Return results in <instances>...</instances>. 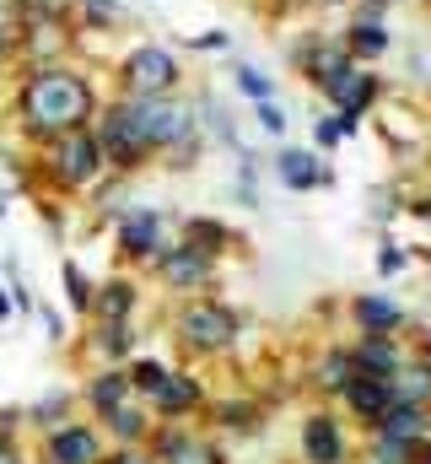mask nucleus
Segmentation results:
<instances>
[{
  "label": "nucleus",
  "instance_id": "1",
  "mask_svg": "<svg viewBox=\"0 0 431 464\" xmlns=\"http://www.w3.org/2000/svg\"><path fill=\"white\" fill-rule=\"evenodd\" d=\"M22 109L33 119V130H65L71 135V130H81V119L92 114V92H87V82H76L65 71H43V76H33Z\"/></svg>",
  "mask_w": 431,
  "mask_h": 464
},
{
  "label": "nucleus",
  "instance_id": "2",
  "mask_svg": "<svg viewBox=\"0 0 431 464\" xmlns=\"http://www.w3.org/2000/svg\"><path fill=\"white\" fill-rule=\"evenodd\" d=\"M129 124H135V135H140V146H168V140H178L184 135V109L178 103H162V98H140L135 109H124Z\"/></svg>",
  "mask_w": 431,
  "mask_h": 464
},
{
  "label": "nucleus",
  "instance_id": "3",
  "mask_svg": "<svg viewBox=\"0 0 431 464\" xmlns=\"http://www.w3.org/2000/svg\"><path fill=\"white\" fill-rule=\"evenodd\" d=\"M173 76H178V65H173V54H162V49H135L129 65H124V82H129L135 98H157V92H168Z\"/></svg>",
  "mask_w": 431,
  "mask_h": 464
},
{
  "label": "nucleus",
  "instance_id": "4",
  "mask_svg": "<svg viewBox=\"0 0 431 464\" xmlns=\"http://www.w3.org/2000/svg\"><path fill=\"white\" fill-rule=\"evenodd\" d=\"M98 157H103V146H98L92 135H81V130H71V135L60 140V173H65L71 184L92 179V173H98Z\"/></svg>",
  "mask_w": 431,
  "mask_h": 464
},
{
  "label": "nucleus",
  "instance_id": "5",
  "mask_svg": "<svg viewBox=\"0 0 431 464\" xmlns=\"http://www.w3.org/2000/svg\"><path fill=\"white\" fill-rule=\"evenodd\" d=\"M184 335L195 346H226L232 341V314H221L216 303H200V308L184 314Z\"/></svg>",
  "mask_w": 431,
  "mask_h": 464
},
{
  "label": "nucleus",
  "instance_id": "6",
  "mask_svg": "<svg viewBox=\"0 0 431 464\" xmlns=\"http://www.w3.org/2000/svg\"><path fill=\"white\" fill-rule=\"evenodd\" d=\"M49 454H54V464H92L98 459V438L87 427H65V432H54Z\"/></svg>",
  "mask_w": 431,
  "mask_h": 464
},
{
  "label": "nucleus",
  "instance_id": "7",
  "mask_svg": "<svg viewBox=\"0 0 431 464\" xmlns=\"http://www.w3.org/2000/svg\"><path fill=\"white\" fill-rule=\"evenodd\" d=\"M421 432H426V421H421L416 405H388V411H383V438H388V443H416Z\"/></svg>",
  "mask_w": 431,
  "mask_h": 464
},
{
  "label": "nucleus",
  "instance_id": "8",
  "mask_svg": "<svg viewBox=\"0 0 431 464\" xmlns=\"http://www.w3.org/2000/svg\"><path fill=\"white\" fill-rule=\"evenodd\" d=\"M302 443H308V459L313 464H340V432H334L329 416H313L308 421V438Z\"/></svg>",
  "mask_w": 431,
  "mask_h": 464
},
{
  "label": "nucleus",
  "instance_id": "9",
  "mask_svg": "<svg viewBox=\"0 0 431 464\" xmlns=\"http://www.w3.org/2000/svg\"><path fill=\"white\" fill-rule=\"evenodd\" d=\"M162 270H168V281H178V286H195V281L206 276V259H200V248H173V254L162 259Z\"/></svg>",
  "mask_w": 431,
  "mask_h": 464
},
{
  "label": "nucleus",
  "instance_id": "10",
  "mask_svg": "<svg viewBox=\"0 0 431 464\" xmlns=\"http://www.w3.org/2000/svg\"><path fill=\"white\" fill-rule=\"evenodd\" d=\"M350 405L367 411V416H383V411H388V378H361V383H350Z\"/></svg>",
  "mask_w": 431,
  "mask_h": 464
},
{
  "label": "nucleus",
  "instance_id": "11",
  "mask_svg": "<svg viewBox=\"0 0 431 464\" xmlns=\"http://www.w3.org/2000/svg\"><path fill=\"white\" fill-rule=\"evenodd\" d=\"M356 319H361L367 330H394V324H399V308L383 303V297H361V303H356Z\"/></svg>",
  "mask_w": 431,
  "mask_h": 464
},
{
  "label": "nucleus",
  "instance_id": "12",
  "mask_svg": "<svg viewBox=\"0 0 431 464\" xmlns=\"http://www.w3.org/2000/svg\"><path fill=\"white\" fill-rule=\"evenodd\" d=\"M361 367H367L372 378H394V367H399V351L388 346V341H367V346H361Z\"/></svg>",
  "mask_w": 431,
  "mask_h": 464
},
{
  "label": "nucleus",
  "instance_id": "13",
  "mask_svg": "<svg viewBox=\"0 0 431 464\" xmlns=\"http://www.w3.org/2000/svg\"><path fill=\"white\" fill-rule=\"evenodd\" d=\"M151 394H157V405H162V411H189V405H195V383H189V378H173V383L162 378Z\"/></svg>",
  "mask_w": 431,
  "mask_h": 464
},
{
  "label": "nucleus",
  "instance_id": "14",
  "mask_svg": "<svg viewBox=\"0 0 431 464\" xmlns=\"http://www.w3.org/2000/svg\"><path fill=\"white\" fill-rule=\"evenodd\" d=\"M281 179H286L292 189H308V184L319 179V168H313V157H302V151H286V157H281Z\"/></svg>",
  "mask_w": 431,
  "mask_h": 464
},
{
  "label": "nucleus",
  "instance_id": "15",
  "mask_svg": "<svg viewBox=\"0 0 431 464\" xmlns=\"http://www.w3.org/2000/svg\"><path fill=\"white\" fill-rule=\"evenodd\" d=\"M350 372H356L350 356H329V362H323V389H350V383H356Z\"/></svg>",
  "mask_w": 431,
  "mask_h": 464
},
{
  "label": "nucleus",
  "instance_id": "16",
  "mask_svg": "<svg viewBox=\"0 0 431 464\" xmlns=\"http://www.w3.org/2000/svg\"><path fill=\"white\" fill-rule=\"evenodd\" d=\"M124 248H135V254H146V248H157V222H151V217H140V222H129V227H124Z\"/></svg>",
  "mask_w": 431,
  "mask_h": 464
},
{
  "label": "nucleus",
  "instance_id": "17",
  "mask_svg": "<svg viewBox=\"0 0 431 464\" xmlns=\"http://www.w3.org/2000/svg\"><path fill=\"white\" fill-rule=\"evenodd\" d=\"M124 389H129V378H119V372H113V378H103V383L92 389V400H98L103 411H119V394H124Z\"/></svg>",
  "mask_w": 431,
  "mask_h": 464
},
{
  "label": "nucleus",
  "instance_id": "18",
  "mask_svg": "<svg viewBox=\"0 0 431 464\" xmlns=\"http://www.w3.org/2000/svg\"><path fill=\"white\" fill-rule=\"evenodd\" d=\"M65 292H71V308H87V303H92V286L81 281L76 265H65Z\"/></svg>",
  "mask_w": 431,
  "mask_h": 464
},
{
  "label": "nucleus",
  "instance_id": "19",
  "mask_svg": "<svg viewBox=\"0 0 431 464\" xmlns=\"http://www.w3.org/2000/svg\"><path fill=\"white\" fill-rule=\"evenodd\" d=\"M168 449H173V454H178L184 464H216L211 449H195V443H168Z\"/></svg>",
  "mask_w": 431,
  "mask_h": 464
},
{
  "label": "nucleus",
  "instance_id": "20",
  "mask_svg": "<svg viewBox=\"0 0 431 464\" xmlns=\"http://www.w3.org/2000/svg\"><path fill=\"white\" fill-rule=\"evenodd\" d=\"M356 49H361V54H378V49H383V33H378L372 22H367V27H356Z\"/></svg>",
  "mask_w": 431,
  "mask_h": 464
},
{
  "label": "nucleus",
  "instance_id": "21",
  "mask_svg": "<svg viewBox=\"0 0 431 464\" xmlns=\"http://www.w3.org/2000/svg\"><path fill=\"white\" fill-rule=\"evenodd\" d=\"M124 308H129V292H124V286H108V297H103V314H108V319H119Z\"/></svg>",
  "mask_w": 431,
  "mask_h": 464
},
{
  "label": "nucleus",
  "instance_id": "22",
  "mask_svg": "<svg viewBox=\"0 0 431 464\" xmlns=\"http://www.w3.org/2000/svg\"><path fill=\"white\" fill-rule=\"evenodd\" d=\"M162 378H168V372H162L157 362H140V367H135V383H140V389H157Z\"/></svg>",
  "mask_w": 431,
  "mask_h": 464
},
{
  "label": "nucleus",
  "instance_id": "23",
  "mask_svg": "<svg viewBox=\"0 0 431 464\" xmlns=\"http://www.w3.org/2000/svg\"><path fill=\"white\" fill-rule=\"evenodd\" d=\"M108 416H113V432H124V438L140 432V416H135V411H108Z\"/></svg>",
  "mask_w": 431,
  "mask_h": 464
},
{
  "label": "nucleus",
  "instance_id": "24",
  "mask_svg": "<svg viewBox=\"0 0 431 464\" xmlns=\"http://www.w3.org/2000/svg\"><path fill=\"white\" fill-rule=\"evenodd\" d=\"M237 76H243V92L248 98H270V82L264 76H254V71H237Z\"/></svg>",
  "mask_w": 431,
  "mask_h": 464
},
{
  "label": "nucleus",
  "instance_id": "25",
  "mask_svg": "<svg viewBox=\"0 0 431 464\" xmlns=\"http://www.w3.org/2000/svg\"><path fill=\"white\" fill-rule=\"evenodd\" d=\"M405 459V443H388V438H383V443H378V464H399Z\"/></svg>",
  "mask_w": 431,
  "mask_h": 464
},
{
  "label": "nucleus",
  "instance_id": "26",
  "mask_svg": "<svg viewBox=\"0 0 431 464\" xmlns=\"http://www.w3.org/2000/svg\"><path fill=\"white\" fill-rule=\"evenodd\" d=\"M259 119H264V130H286V119H281V109H270V103L259 109Z\"/></svg>",
  "mask_w": 431,
  "mask_h": 464
},
{
  "label": "nucleus",
  "instance_id": "27",
  "mask_svg": "<svg viewBox=\"0 0 431 464\" xmlns=\"http://www.w3.org/2000/svg\"><path fill=\"white\" fill-rule=\"evenodd\" d=\"M378 265H383V270H399V265H405V254H394V248H383V254H378Z\"/></svg>",
  "mask_w": 431,
  "mask_h": 464
},
{
  "label": "nucleus",
  "instance_id": "28",
  "mask_svg": "<svg viewBox=\"0 0 431 464\" xmlns=\"http://www.w3.org/2000/svg\"><path fill=\"white\" fill-rule=\"evenodd\" d=\"M5 314H11V297H5V286H0V319H5Z\"/></svg>",
  "mask_w": 431,
  "mask_h": 464
},
{
  "label": "nucleus",
  "instance_id": "29",
  "mask_svg": "<svg viewBox=\"0 0 431 464\" xmlns=\"http://www.w3.org/2000/svg\"><path fill=\"white\" fill-rule=\"evenodd\" d=\"M0 464H16V454H11V449H5V443H0Z\"/></svg>",
  "mask_w": 431,
  "mask_h": 464
},
{
  "label": "nucleus",
  "instance_id": "30",
  "mask_svg": "<svg viewBox=\"0 0 431 464\" xmlns=\"http://www.w3.org/2000/svg\"><path fill=\"white\" fill-rule=\"evenodd\" d=\"M119 464H146V459H119Z\"/></svg>",
  "mask_w": 431,
  "mask_h": 464
},
{
  "label": "nucleus",
  "instance_id": "31",
  "mask_svg": "<svg viewBox=\"0 0 431 464\" xmlns=\"http://www.w3.org/2000/svg\"><path fill=\"white\" fill-rule=\"evenodd\" d=\"M0 49H5V27H0Z\"/></svg>",
  "mask_w": 431,
  "mask_h": 464
},
{
  "label": "nucleus",
  "instance_id": "32",
  "mask_svg": "<svg viewBox=\"0 0 431 464\" xmlns=\"http://www.w3.org/2000/svg\"><path fill=\"white\" fill-rule=\"evenodd\" d=\"M421 464H431V454H426V459H421Z\"/></svg>",
  "mask_w": 431,
  "mask_h": 464
}]
</instances>
